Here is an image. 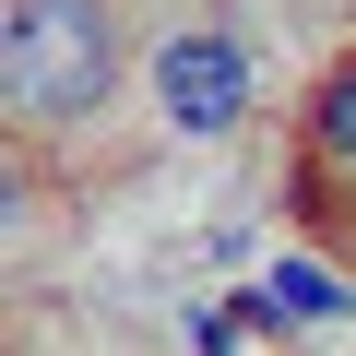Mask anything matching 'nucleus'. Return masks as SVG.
<instances>
[{"mask_svg": "<svg viewBox=\"0 0 356 356\" xmlns=\"http://www.w3.org/2000/svg\"><path fill=\"white\" fill-rule=\"evenodd\" d=\"M119 95V0H13V107L72 131Z\"/></svg>", "mask_w": 356, "mask_h": 356, "instance_id": "obj_1", "label": "nucleus"}, {"mask_svg": "<svg viewBox=\"0 0 356 356\" xmlns=\"http://www.w3.org/2000/svg\"><path fill=\"white\" fill-rule=\"evenodd\" d=\"M143 83H154V119H166L178 143H226V131H250V107H261V60H250L226 24H166L154 60H143Z\"/></svg>", "mask_w": 356, "mask_h": 356, "instance_id": "obj_2", "label": "nucleus"}, {"mask_svg": "<svg viewBox=\"0 0 356 356\" xmlns=\"http://www.w3.org/2000/svg\"><path fill=\"white\" fill-rule=\"evenodd\" d=\"M297 131H309V166H332L344 191H356V60H332V72L309 83V119H297Z\"/></svg>", "mask_w": 356, "mask_h": 356, "instance_id": "obj_3", "label": "nucleus"}, {"mask_svg": "<svg viewBox=\"0 0 356 356\" xmlns=\"http://www.w3.org/2000/svg\"><path fill=\"white\" fill-rule=\"evenodd\" d=\"M261 297H273V321H344V309H356V285H344V273H321V261H273V273H261Z\"/></svg>", "mask_w": 356, "mask_h": 356, "instance_id": "obj_4", "label": "nucleus"}]
</instances>
